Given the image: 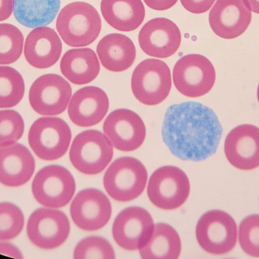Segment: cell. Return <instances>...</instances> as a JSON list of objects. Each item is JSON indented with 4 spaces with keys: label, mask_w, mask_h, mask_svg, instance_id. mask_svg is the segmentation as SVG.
Wrapping results in <instances>:
<instances>
[{
    "label": "cell",
    "mask_w": 259,
    "mask_h": 259,
    "mask_svg": "<svg viewBox=\"0 0 259 259\" xmlns=\"http://www.w3.org/2000/svg\"><path fill=\"white\" fill-rule=\"evenodd\" d=\"M222 126L215 113L197 102L172 105L163 121V141L177 158L201 161L217 151Z\"/></svg>",
    "instance_id": "6da1fadb"
},
{
    "label": "cell",
    "mask_w": 259,
    "mask_h": 259,
    "mask_svg": "<svg viewBox=\"0 0 259 259\" xmlns=\"http://www.w3.org/2000/svg\"><path fill=\"white\" fill-rule=\"evenodd\" d=\"M56 28L67 45L86 47L93 44L100 35L101 18L92 5L84 2H74L60 11Z\"/></svg>",
    "instance_id": "7a4b0ae2"
},
{
    "label": "cell",
    "mask_w": 259,
    "mask_h": 259,
    "mask_svg": "<svg viewBox=\"0 0 259 259\" xmlns=\"http://www.w3.org/2000/svg\"><path fill=\"white\" fill-rule=\"evenodd\" d=\"M171 74L168 65L156 59L142 61L134 70L131 89L137 100L147 106L162 103L171 89Z\"/></svg>",
    "instance_id": "3957f363"
},
{
    "label": "cell",
    "mask_w": 259,
    "mask_h": 259,
    "mask_svg": "<svg viewBox=\"0 0 259 259\" xmlns=\"http://www.w3.org/2000/svg\"><path fill=\"white\" fill-rule=\"evenodd\" d=\"M148 173L139 160L130 157L118 158L108 168L103 178L105 190L114 200H134L144 191Z\"/></svg>",
    "instance_id": "277c9868"
},
{
    "label": "cell",
    "mask_w": 259,
    "mask_h": 259,
    "mask_svg": "<svg viewBox=\"0 0 259 259\" xmlns=\"http://www.w3.org/2000/svg\"><path fill=\"white\" fill-rule=\"evenodd\" d=\"M113 154V146L106 135L97 130H88L75 137L69 156L76 170L83 174L97 175L109 165Z\"/></svg>",
    "instance_id": "5b68a950"
},
{
    "label": "cell",
    "mask_w": 259,
    "mask_h": 259,
    "mask_svg": "<svg viewBox=\"0 0 259 259\" xmlns=\"http://www.w3.org/2000/svg\"><path fill=\"white\" fill-rule=\"evenodd\" d=\"M190 183L181 169L166 166L155 170L148 183L150 202L160 209L171 211L182 206L188 199Z\"/></svg>",
    "instance_id": "8992f818"
},
{
    "label": "cell",
    "mask_w": 259,
    "mask_h": 259,
    "mask_svg": "<svg viewBox=\"0 0 259 259\" xmlns=\"http://www.w3.org/2000/svg\"><path fill=\"white\" fill-rule=\"evenodd\" d=\"M215 80L214 65L202 55H186L174 67L175 88L187 97L196 98L208 94L214 87Z\"/></svg>",
    "instance_id": "52a82bcc"
},
{
    "label": "cell",
    "mask_w": 259,
    "mask_h": 259,
    "mask_svg": "<svg viewBox=\"0 0 259 259\" xmlns=\"http://www.w3.org/2000/svg\"><path fill=\"white\" fill-rule=\"evenodd\" d=\"M196 235L199 246L205 252L224 255L231 252L237 244V224L228 213L213 210L199 219Z\"/></svg>",
    "instance_id": "ba28073f"
},
{
    "label": "cell",
    "mask_w": 259,
    "mask_h": 259,
    "mask_svg": "<svg viewBox=\"0 0 259 259\" xmlns=\"http://www.w3.org/2000/svg\"><path fill=\"white\" fill-rule=\"evenodd\" d=\"M71 140L69 126L62 119H38L30 127L28 141L36 156L44 161H55L66 154Z\"/></svg>",
    "instance_id": "9c48e42d"
},
{
    "label": "cell",
    "mask_w": 259,
    "mask_h": 259,
    "mask_svg": "<svg viewBox=\"0 0 259 259\" xmlns=\"http://www.w3.org/2000/svg\"><path fill=\"white\" fill-rule=\"evenodd\" d=\"M76 184L72 174L65 167L50 165L36 173L32 184L36 200L48 208H62L71 202Z\"/></svg>",
    "instance_id": "30bf717a"
},
{
    "label": "cell",
    "mask_w": 259,
    "mask_h": 259,
    "mask_svg": "<svg viewBox=\"0 0 259 259\" xmlns=\"http://www.w3.org/2000/svg\"><path fill=\"white\" fill-rule=\"evenodd\" d=\"M71 94V85L62 76L47 74L38 78L30 87L29 101L40 115H59L68 107Z\"/></svg>",
    "instance_id": "8fae6325"
},
{
    "label": "cell",
    "mask_w": 259,
    "mask_h": 259,
    "mask_svg": "<svg viewBox=\"0 0 259 259\" xmlns=\"http://www.w3.org/2000/svg\"><path fill=\"white\" fill-rule=\"evenodd\" d=\"M27 236L32 243L44 249H53L63 244L70 234V223L65 213L39 208L27 222Z\"/></svg>",
    "instance_id": "7c38bea8"
},
{
    "label": "cell",
    "mask_w": 259,
    "mask_h": 259,
    "mask_svg": "<svg viewBox=\"0 0 259 259\" xmlns=\"http://www.w3.org/2000/svg\"><path fill=\"white\" fill-rule=\"evenodd\" d=\"M153 219L144 208L131 207L119 213L112 227V235L117 244L125 250L143 248L153 234Z\"/></svg>",
    "instance_id": "4fadbf2b"
},
{
    "label": "cell",
    "mask_w": 259,
    "mask_h": 259,
    "mask_svg": "<svg viewBox=\"0 0 259 259\" xmlns=\"http://www.w3.org/2000/svg\"><path fill=\"white\" fill-rule=\"evenodd\" d=\"M103 131L113 147L121 152H133L144 142L146 129L138 114L127 109L111 113L105 120Z\"/></svg>",
    "instance_id": "5bb4252c"
},
{
    "label": "cell",
    "mask_w": 259,
    "mask_h": 259,
    "mask_svg": "<svg viewBox=\"0 0 259 259\" xmlns=\"http://www.w3.org/2000/svg\"><path fill=\"white\" fill-rule=\"evenodd\" d=\"M71 216L80 229L95 231L104 228L112 216V205L107 196L96 189L82 190L73 200Z\"/></svg>",
    "instance_id": "9a60e30c"
},
{
    "label": "cell",
    "mask_w": 259,
    "mask_h": 259,
    "mask_svg": "<svg viewBox=\"0 0 259 259\" xmlns=\"http://www.w3.org/2000/svg\"><path fill=\"white\" fill-rule=\"evenodd\" d=\"M140 48L148 56L165 59L173 56L181 44V33L175 23L165 18L146 22L139 33Z\"/></svg>",
    "instance_id": "2e32d148"
},
{
    "label": "cell",
    "mask_w": 259,
    "mask_h": 259,
    "mask_svg": "<svg viewBox=\"0 0 259 259\" xmlns=\"http://www.w3.org/2000/svg\"><path fill=\"white\" fill-rule=\"evenodd\" d=\"M208 21L219 38L235 39L247 30L252 12L245 0H217L210 11Z\"/></svg>",
    "instance_id": "e0dca14e"
},
{
    "label": "cell",
    "mask_w": 259,
    "mask_h": 259,
    "mask_svg": "<svg viewBox=\"0 0 259 259\" xmlns=\"http://www.w3.org/2000/svg\"><path fill=\"white\" fill-rule=\"evenodd\" d=\"M225 152L231 165L242 170L259 167V128L241 125L234 128L225 139Z\"/></svg>",
    "instance_id": "ac0fdd59"
},
{
    "label": "cell",
    "mask_w": 259,
    "mask_h": 259,
    "mask_svg": "<svg viewBox=\"0 0 259 259\" xmlns=\"http://www.w3.org/2000/svg\"><path fill=\"white\" fill-rule=\"evenodd\" d=\"M109 100L101 88L88 86L76 91L70 100L68 116L73 123L90 127L100 123L107 114Z\"/></svg>",
    "instance_id": "d6986e66"
},
{
    "label": "cell",
    "mask_w": 259,
    "mask_h": 259,
    "mask_svg": "<svg viewBox=\"0 0 259 259\" xmlns=\"http://www.w3.org/2000/svg\"><path fill=\"white\" fill-rule=\"evenodd\" d=\"M62 51L60 38L54 29L47 26L36 27L26 38L24 53L31 66L45 69L59 61Z\"/></svg>",
    "instance_id": "ffe728a7"
},
{
    "label": "cell",
    "mask_w": 259,
    "mask_h": 259,
    "mask_svg": "<svg viewBox=\"0 0 259 259\" xmlns=\"http://www.w3.org/2000/svg\"><path fill=\"white\" fill-rule=\"evenodd\" d=\"M35 170V161L30 151L21 144L0 147V182L17 187L30 180Z\"/></svg>",
    "instance_id": "44dd1931"
},
{
    "label": "cell",
    "mask_w": 259,
    "mask_h": 259,
    "mask_svg": "<svg viewBox=\"0 0 259 259\" xmlns=\"http://www.w3.org/2000/svg\"><path fill=\"white\" fill-rule=\"evenodd\" d=\"M97 52L103 67L112 72H122L128 69L137 56L133 41L121 33H110L102 38Z\"/></svg>",
    "instance_id": "7402d4cb"
},
{
    "label": "cell",
    "mask_w": 259,
    "mask_h": 259,
    "mask_svg": "<svg viewBox=\"0 0 259 259\" xmlns=\"http://www.w3.org/2000/svg\"><path fill=\"white\" fill-rule=\"evenodd\" d=\"M60 69L70 82L83 85L97 79L100 74V64L97 54L91 49H72L62 56Z\"/></svg>",
    "instance_id": "603a6c76"
},
{
    "label": "cell",
    "mask_w": 259,
    "mask_h": 259,
    "mask_svg": "<svg viewBox=\"0 0 259 259\" xmlns=\"http://www.w3.org/2000/svg\"><path fill=\"white\" fill-rule=\"evenodd\" d=\"M101 12L111 27L123 32L138 28L146 15L141 0H102Z\"/></svg>",
    "instance_id": "cb8c5ba5"
},
{
    "label": "cell",
    "mask_w": 259,
    "mask_h": 259,
    "mask_svg": "<svg viewBox=\"0 0 259 259\" xmlns=\"http://www.w3.org/2000/svg\"><path fill=\"white\" fill-rule=\"evenodd\" d=\"M60 6V0H13V13L18 23L36 28L53 22Z\"/></svg>",
    "instance_id": "d4e9b609"
},
{
    "label": "cell",
    "mask_w": 259,
    "mask_h": 259,
    "mask_svg": "<svg viewBox=\"0 0 259 259\" xmlns=\"http://www.w3.org/2000/svg\"><path fill=\"white\" fill-rule=\"evenodd\" d=\"M139 251L143 259H177L181 252V238L170 225L157 224L150 240Z\"/></svg>",
    "instance_id": "484cf974"
},
{
    "label": "cell",
    "mask_w": 259,
    "mask_h": 259,
    "mask_svg": "<svg viewBox=\"0 0 259 259\" xmlns=\"http://www.w3.org/2000/svg\"><path fill=\"white\" fill-rule=\"evenodd\" d=\"M25 84L15 68L0 66V108L16 106L24 95Z\"/></svg>",
    "instance_id": "4316f807"
},
{
    "label": "cell",
    "mask_w": 259,
    "mask_h": 259,
    "mask_svg": "<svg viewBox=\"0 0 259 259\" xmlns=\"http://www.w3.org/2000/svg\"><path fill=\"white\" fill-rule=\"evenodd\" d=\"M24 36L13 24H0V65L16 62L23 52Z\"/></svg>",
    "instance_id": "83f0119b"
},
{
    "label": "cell",
    "mask_w": 259,
    "mask_h": 259,
    "mask_svg": "<svg viewBox=\"0 0 259 259\" xmlns=\"http://www.w3.org/2000/svg\"><path fill=\"white\" fill-rule=\"evenodd\" d=\"M24 214L18 207L13 204L0 203V240H12L24 228Z\"/></svg>",
    "instance_id": "f1b7e54d"
},
{
    "label": "cell",
    "mask_w": 259,
    "mask_h": 259,
    "mask_svg": "<svg viewBox=\"0 0 259 259\" xmlns=\"http://www.w3.org/2000/svg\"><path fill=\"white\" fill-rule=\"evenodd\" d=\"M76 259H114L115 251L108 240L103 237H90L83 239L76 246L74 252Z\"/></svg>",
    "instance_id": "f546056e"
},
{
    "label": "cell",
    "mask_w": 259,
    "mask_h": 259,
    "mask_svg": "<svg viewBox=\"0 0 259 259\" xmlns=\"http://www.w3.org/2000/svg\"><path fill=\"white\" fill-rule=\"evenodd\" d=\"M24 123L15 110L0 111V147L15 144L22 137Z\"/></svg>",
    "instance_id": "4dcf8cb0"
},
{
    "label": "cell",
    "mask_w": 259,
    "mask_h": 259,
    "mask_svg": "<svg viewBox=\"0 0 259 259\" xmlns=\"http://www.w3.org/2000/svg\"><path fill=\"white\" fill-rule=\"evenodd\" d=\"M239 241L242 249L247 255L259 257V215L246 217L239 228Z\"/></svg>",
    "instance_id": "1f68e13d"
},
{
    "label": "cell",
    "mask_w": 259,
    "mask_h": 259,
    "mask_svg": "<svg viewBox=\"0 0 259 259\" xmlns=\"http://www.w3.org/2000/svg\"><path fill=\"white\" fill-rule=\"evenodd\" d=\"M216 0H181L183 7L193 14H202L208 12Z\"/></svg>",
    "instance_id": "d6a6232c"
},
{
    "label": "cell",
    "mask_w": 259,
    "mask_h": 259,
    "mask_svg": "<svg viewBox=\"0 0 259 259\" xmlns=\"http://www.w3.org/2000/svg\"><path fill=\"white\" fill-rule=\"evenodd\" d=\"M148 7L153 10L165 11L173 7L178 0H143Z\"/></svg>",
    "instance_id": "836d02e7"
},
{
    "label": "cell",
    "mask_w": 259,
    "mask_h": 259,
    "mask_svg": "<svg viewBox=\"0 0 259 259\" xmlns=\"http://www.w3.org/2000/svg\"><path fill=\"white\" fill-rule=\"evenodd\" d=\"M0 254L8 255L12 258H22V255L18 248L9 243H0Z\"/></svg>",
    "instance_id": "e575fe53"
},
{
    "label": "cell",
    "mask_w": 259,
    "mask_h": 259,
    "mask_svg": "<svg viewBox=\"0 0 259 259\" xmlns=\"http://www.w3.org/2000/svg\"><path fill=\"white\" fill-rule=\"evenodd\" d=\"M13 12V0H0V21L8 19Z\"/></svg>",
    "instance_id": "d590c367"
},
{
    "label": "cell",
    "mask_w": 259,
    "mask_h": 259,
    "mask_svg": "<svg viewBox=\"0 0 259 259\" xmlns=\"http://www.w3.org/2000/svg\"><path fill=\"white\" fill-rule=\"evenodd\" d=\"M251 12L259 14V0H245Z\"/></svg>",
    "instance_id": "8d00e7d4"
},
{
    "label": "cell",
    "mask_w": 259,
    "mask_h": 259,
    "mask_svg": "<svg viewBox=\"0 0 259 259\" xmlns=\"http://www.w3.org/2000/svg\"><path fill=\"white\" fill-rule=\"evenodd\" d=\"M257 97H258V100L259 103V84L258 86V90H257Z\"/></svg>",
    "instance_id": "74e56055"
}]
</instances>
